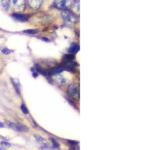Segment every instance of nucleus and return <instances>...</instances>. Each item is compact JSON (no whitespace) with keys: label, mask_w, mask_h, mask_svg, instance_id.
I'll list each match as a JSON object with an SVG mask.
<instances>
[{"label":"nucleus","mask_w":160,"mask_h":150,"mask_svg":"<svg viewBox=\"0 0 160 150\" xmlns=\"http://www.w3.org/2000/svg\"><path fill=\"white\" fill-rule=\"evenodd\" d=\"M10 3H12L11 5L17 12H21L25 8V2L21 1V0H13V1H10Z\"/></svg>","instance_id":"f257e3e1"},{"label":"nucleus","mask_w":160,"mask_h":150,"mask_svg":"<svg viewBox=\"0 0 160 150\" xmlns=\"http://www.w3.org/2000/svg\"><path fill=\"white\" fill-rule=\"evenodd\" d=\"M68 94L71 97H78L79 95V89L78 86L75 84H71L69 87H68Z\"/></svg>","instance_id":"f03ea898"},{"label":"nucleus","mask_w":160,"mask_h":150,"mask_svg":"<svg viewBox=\"0 0 160 150\" xmlns=\"http://www.w3.org/2000/svg\"><path fill=\"white\" fill-rule=\"evenodd\" d=\"M61 15H62V18L65 20L66 22H68V23H72L74 21V17H73V15H72V13L70 11H68L66 9L63 10Z\"/></svg>","instance_id":"7ed1b4c3"},{"label":"nucleus","mask_w":160,"mask_h":150,"mask_svg":"<svg viewBox=\"0 0 160 150\" xmlns=\"http://www.w3.org/2000/svg\"><path fill=\"white\" fill-rule=\"evenodd\" d=\"M8 125H9V127H11L12 129H14V130L16 131H24V130H26V128L23 126V125L21 124H19V123H8Z\"/></svg>","instance_id":"20e7f679"},{"label":"nucleus","mask_w":160,"mask_h":150,"mask_svg":"<svg viewBox=\"0 0 160 150\" xmlns=\"http://www.w3.org/2000/svg\"><path fill=\"white\" fill-rule=\"evenodd\" d=\"M12 17H13L14 19H16V20H18V21H21V22L26 21V20H27L26 16L21 14V13H13V14H12Z\"/></svg>","instance_id":"39448f33"},{"label":"nucleus","mask_w":160,"mask_h":150,"mask_svg":"<svg viewBox=\"0 0 160 150\" xmlns=\"http://www.w3.org/2000/svg\"><path fill=\"white\" fill-rule=\"evenodd\" d=\"M54 5L59 8V9H65L66 6H67V1H63V0H61V1H55L54 2Z\"/></svg>","instance_id":"423d86ee"},{"label":"nucleus","mask_w":160,"mask_h":150,"mask_svg":"<svg viewBox=\"0 0 160 150\" xmlns=\"http://www.w3.org/2000/svg\"><path fill=\"white\" fill-rule=\"evenodd\" d=\"M28 3H29V6L34 8V9H37V8L40 7V5H41V1H39V0H32V1H28Z\"/></svg>","instance_id":"0eeeda50"},{"label":"nucleus","mask_w":160,"mask_h":150,"mask_svg":"<svg viewBox=\"0 0 160 150\" xmlns=\"http://www.w3.org/2000/svg\"><path fill=\"white\" fill-rule=\"evenodd\" d=\"M56 81H57V83L60 84V85H65V84H67V82H68V80L65 78V77L61 76V75L56 76Z\"/></svg>","instance_id":"6e6552de"},{"label":"nucleus","mask_w":160,"mask_h":150,"mask_svg":"<svg viewBox=\"0 0 160 150\" xmlns=\"http://www.w3.org/2000/svg\"><path fill=\"white\" fill-rule=\"evenodd\" d=\"M78 50H79V46L76 45V44H72V45L70 46V48H69V50H68V52H69V53L72 55V54L76 53Z\"/></svg>","instance_id":"1a4fd4ad"},{"label":"nucleus","mask_w":160,"mask_h":150,"mask_svg":"<svg viewBox=\"0 0 160 150\" xmlns=\"http://www.w3.org/2000/svg\"><path fill=\"white\" fill-rule=\"evenodd\" d=\"M64 70V67L63 66H58V67H55L53 69L51 70V74H58L60 72H62Z\"/></svg>","instance_id":"9d476101"},{"label":"nucleus","mask_w":160,"mask_h":150,"mask_svg":"<svg viewBox=\"0 0 160 150\" xmlns=\"http://www.w3.org/2000/svg\"><path fill=\"white\" fill-rule=\"evenodd\" d=\"M1 6L4 8V9H9V6H10V1H1L0 2Z\"/></svg>","instance_id":"9b49d317"},{"label":"nucleus","mask_w":160,"mask_h":150,"mask_svg":"<svg viewBox=\"0 0 160 150\" xmlns=\"http://www.w3.org/2000/svg\"><path fill=\"white\" fill-rule=\"evenodd\" d=\"M73 4H72V6L74 7V10H75V12H78V8H79V1H73L72 2Z\"/></svg>","instance_id":"f8f14e48"},{"label":"nucleus","mask_w":160,"mask_h":150,"mask_svg":"<svg viewBox=\"0 0 160 150\" xmlns=\"http://www.w3.org/2000/svg\"><path fill=\"white\" fill-rule=\"evenodd\" d=\"M24 33H27V34H36L37 33V30H25Z\"/></svg>","instance_id":"ddd939ff"},{"label":"nucleus","mask_w":160,"mask_h":150,"mask_svg":"<svg viewBox=\"0 0 160 150\" xmlns=\"http://www.w3.org/2000/svg\"><path fill=\"white\" fill-rule=\"evenodd\" d=\"M2 52H3L4 54H9V53H11V50L7 49V48H3V49H2Z\"/></svg>","instance_id":"4468645a"},{"label":"nucleus","mask_w":160,"mask_h":150,"mask_svg":"<svg viewBox=\"0 0 160 150\" xmlns=\"http://www.w3.org/2000/svg\"><path fill=\"white\" fill-rule=\"evenodd\" d=\"M21 108H22V111H23L24 113H26V114H27V113H28V110H27V108H26L25 105L22 104V105H21Z\"/></svg>","instance_id":"2eb2a0df"},{"label":"nucleus","mask_w":160,"mask_h":150,"mask_svg":"<svg viewBox=\"0 0 160 150\" xmlns=\"http://www.w3.org/2000/svg\"><path fill=\"white\" fill-rule=\"evenodd\" d=\"M1 144L3 145V146H10V144L9 143H7V142H4V141H2Z\"/></svg>","instance_id":"dca6fc26"},{"label":"nucleus","mask_w":160,"mask_h":150,"mask_svg":"<svg viewBox=\"0 0 160 150\" xmlns=\"http://www.w3.org/2000/svg\"><path fill=\"white\" fill-rule=\"evenodd\" d=\"M0 127H4V125H3V123H1V122H0Z\"/></svg>","instance_id":"f3484780"},{"label":"nucleus","mask_w":160,"mask_h":150,"mask_svg":"<svg viewBox=\"0 0 160 150\" xmlns=\"http://www.w3.org/2000/svg\"><path fill=\"white\" fill-rule=\"evenodd\" d=\"M0 150H3V149H2V148H1V147H0Z\"/></svg>","instance_id":"a211bd4d"}]
</instances>
